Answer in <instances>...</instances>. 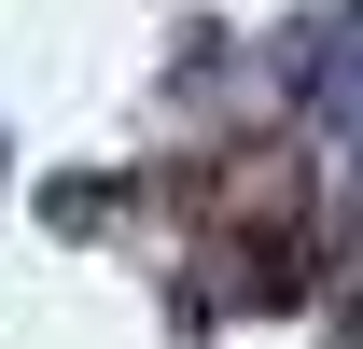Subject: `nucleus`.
Returning <instances> with one entry per match:
<instances>
[{"label":"nucleus","mask_w":363,"mask_h":349,"mask_svg":"<svg viewBox=\"0 0 363 349\" xmlns=\"http://www.w3.org/2000/svg\"><path fill=\"white\" fill-rule=\"evenodd\" d=\"M43 210H56V223H70V238H84V223H112V210H126V182H56Z\"/></svg>","instance_id":"1"}]
</instances>
